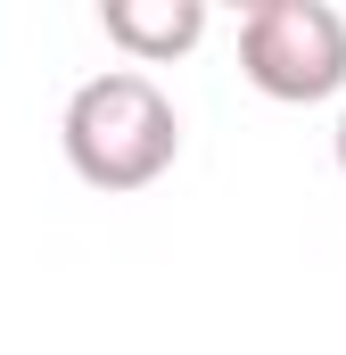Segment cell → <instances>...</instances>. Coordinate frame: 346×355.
I'll return each instance as SVG.
<instances>
[{"mask_svg":"<svg viewBox=\"0 0 346 355\" xmlns=\"http://www.w3.org/2000/svg\"><path fill=\"white\" fill-rule=\"evenodd\" d=\"M338 166H346V116H338Z\"/></svg>","mask_w":346,"mask_h":355,"instance_id":"obj_4","label":"cell"},{"mask_svg":"<svg viewBox=\"0 0 346 355\" xmlns=\"http://www.w3.org/2000/svg\"><path fill=\"white\" fill-rule=\"evenodd\" d=\"M99 25H107V42H124L132 58H173V50H190V42L206 33V8H198V0H107Z\"/></svg>","mask_w":346,"mask_h":355,"instance_id":"obj_3","label":"cell"},{"mask_svg":"<svg viewBox=\"0 0 346 355\" xmlns=\"http://www.w3.org/2000/svg\"><path fill=\"white\" fill-rule=\"evenodd\" d=\"M239 58L272 99H330L346 83V17L330 0H256L239 25Z\"/></svg>","mask_w":346,"mask_h":355,"instance_id":"obj_2","label":"cell"},{"mask_svg":"<svg viewBox=\"0 0 346 355\" xmlns=\"http://www.w3.org/2000/svg\"><path fill=\"white\" fill-rule=\"evenodd\" d=\"M173 149H181V116H173V99L149 75H132V67H116V75H91L75 91V107H66V157H75V174L99 182V190H140V182H157L173 166Z\"/></svg>","mask_w":346,"mask_h":355,"instance_id":"obj_1","label":"cell"}]
</instances>
